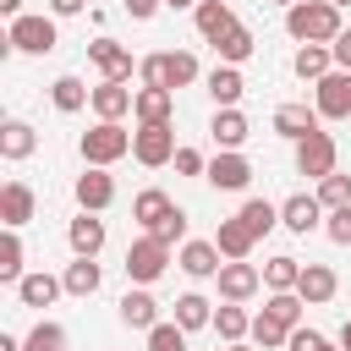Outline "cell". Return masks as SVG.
I'll return each instance as SVG.
<instances>
[{"label":"cell","instance_id":"obj_1","mask_svg":"<svg viewBox=\"0 0 351 351\" xmlns=\"http://www.w3.org/2000/svg\"><path fill=\"white\" fill-rule=\"evenodd\" d=\"M340 27H346L340 5H329V0H296V5H285V33L296 44H335Z\"/></svg>","mask_w":351,"mask_h":351},{"label":"cell","instance_id":"obj_2","mask_svg":"<svg viewBox=\"0 0 351 351\" xmlns=\"http://www.w3.org/2000/svg\"><path fill=\"white\" fill-rule=\"evenodd\" d=\"M137 77H143V88H186V82H197V55L192 49H165V55H143L137 60Z\"/></svg>","mask_w":351,"mask_h":351},{"label":"cell","instance_id":"obj_3","mask_svg":"<svg viewBox=\"0 0 351 351\" xmlns=\"http://www.w3.org/2000/svg\"><path fill=\"white\" fill-rule=\"evenodd\" d=\"M77 154H82V165H115V159H126L132 154V132L121 126V121H99L93 132H82L77 137Z\"/></svg>","mask_w":351,"mask_h":351},{"label":"cell","instance_id":"obj_4","mask_svg":"<svg viewBox=\"0 0 351 351\" xmlns=\"http://www.w3.org/2000/svg\"><path fill=\"white\" fill-rule=\"evenodd\" d=\"M121 269H126V280H132V285H154V280L170 269V241H159V236H148V230H143V236L126 247V263H121Z\"/></svg>","mask_w":351,"mask_h":351},{"label":"cell","instance_id":"obj_5","mask_svg":"<svg viewBox=\"0 0 351 351\" xmlns=\"http://www.w3.org/2000/svg\"><path fill=\"white\" fill-rule=\"evenodd\" d=\"M5 44L16 49V55H49L55 44H60V33H55V16H11V33H5Z\"/></svg>","mask_w":351,"mask_h":351},{"label":"cell","instance_id":"obj_6","mask_svg":"<svg viewBox=\"0 0 351 351\" xmlns=\"http://www.w3.org/2000/svg\"><path fill=\"white\" fill-rule=\"evenodd\" d=\"M132 159L148 165V170L170 165V159H176V132H170V121H159V126H137V132H132Z\"/></svg>","mask_w":351,"mask_h":351},{"label":"cell","instance_id":"obj_7","mask_svg":"<svg viewBox=\"0 0 351 351\" xmlns=\"http://www.w3.org/2000/svg\"><path fill=\"white\" fill-rule=\"evenodd\" d=\"M203 181H208L214 192H241V186L252 181V159H247L241 148H219V154L208 159V170H203Z\"/></svg>","mask_w":351,"mask_h":351},{"label":"cell","instance_id":"obj_8","mask_svg":"<svg viewBox=\"0 0 351 351\" xmlns=\"http://www.w3.org/2000/svg\"><path fill=\"white\" fill-rule=\"evenodd\" d=\"M318 93H313V104H318V115L324 121H351V71L346 66H335L329 77H318L313 82Z\"/></svg>","mask_w":351,"mask_h":351},{"label":"cell","instance_id":"obj_9","mask_svg":"<svg viewBox=\"0 0 351 351\" xmlns=\"http://www.w3.org/2000/svg\"><path fill=\"white\" fill-rule=\"evenodd\" d=\"M335 159H340V148H335V137L318 126V132H307L302 143H296V170L302 176H313V181H324L329 170H335Z\"/></svg>","mask_w":351,"mask_h":351},{"label":"cell","instance_id":"obj_10","mask_svg":"<svg viewBox=\"0 0 351 351\" xmlns=\"http://www.w3.org/2000/svg\"><path fill=\"white\" fill-rule=\"evenodd\" d=\"M77 208H88V214H104L110 203H115V176L104 170V165H88L82 176H77Z\"/></svg>","mask_w":351,"mask_h":351},{"label":"cell","instance_id":"obj_11","mask_svg":"<svg viewBox=\"0 0 351 351\" xmlns=\"http://www.w3.org/2000/svg\"><path fill=\"white\" fill-rule=\"evenodd\" d=\"M214 280H219V296H225V302H247V296H258L263 269L247 263V258H225V269H219Z\"/></svg>","mask_w":351,"mask_h":351},{"label":"cell","instance_id":"obj_12","mask_svg":"<svg viewBox=\"0 0 351 351\" xmlns=\"http://www.w3.org/2000/svg\"><path fill=\"white\" fill-rule=\"evenodd\" d=\"M324 214H329V208L318 203V192H313V197H307V192H296V197H285V203H280V225H285L291 236L318 230V225H324Z\"/></svg>","mask_w":351,"mask_h":351},{"label":"cell","instance_id":"obj_13","mask_svg":"<svg viewBox=\"0 0 351 351\" xmlns=\"http://www.w3.org/2000/svg\"><path fill=\"white\" fill-rule=\"evenodd\" d=\"M33 208H38V197H33L27 181H5V186H0V225H5V230H22V225L33 219Z\"/></svg>","mask_w":351,"mask_h":351},{"label":"cell","instance_id":"obj_14","mask_svg":"<svg viewBox=\"0 0 351 351\" xmlns=\"http://www.w3.org/2000/svg\"><path fill=\"white\" fill-rule=\"evenodd\" d=\"M176 263H181V274H192V280H214V274L225 269V252H219L214 241H181Z\"/></svg>","mask_w":351,"mask_h":351},{"label":"cell","instance_id":"obj_15","mask_svg":"<svg viewBox=\"0 0 351 351\" xmlns=\"http://www.w3.org/2000/svg\"><path fill=\"white\" fill-rule=\"evenodd\" d=\"M88 60H93L110 82H126V77H132V49L115 44V38H93V44H88Z\"/></svg>","mask_w":351,"mask_h":351},{"label":"cell","instance_id":"obj_16","mask_svg":"<svg viewBox=\"0 0 351 351\" xmlns=\"http://www.w3.org/2000/svg\"><path fill=\"white\" fill-rule=\"evenodd\" d=\"M132 104H137V88H126V82H99L93 88V115L99 121H121V115H132Z\"/></svg>","mask_w":351,"mask_h":351},{"label":"cell","instance_id":"obj_17","mask_svg":"<svg viewBox=\"0 0 351 351\" xmlns=\"http://www.w3.org/2000/svg\"><path fill=\"white\" fill-rule=\"evenodd\" d=\"M66 241H71V252H77V258H99V252H104V219L82 208V214L66 225Z\"/></svg>","mask_w":351,"mask_h":351},{"label":"cell","instance_id":"obj_18","mask_svg":"<svg viewBox=\"0 0 351 351\" xmlns=\"http://www.w3.org/2000/svg\"><path fill=\"white\" fill-rule=\"evenodd\" d=\"M340 291V280H335V269L329 263H302V280H296V296L307 302V307H324L329 296Z\"/></svg>","mask_w":351,"mask_h":351},{"label":"cell","instance_id":"obj_19","mask_svg":"<svg viewBox=\"0 0 351 351\" xmlns=\"http://www.w3.org/2000/svg\"><path fill=\"white\" fill-rule=\"evenodd\" d=\"M192 22H197V33L214 44V38H225V33L236 27V11H230V0H197V5H192Z\"/></svg>","mask_w":351,"mask_h":351},{"label":"cell","instance_id":"obj_20","mask_svg":"<svg viewBox=\"0 0 351 351\" xmlns=\"http://www.w3.org/2000/svg\"><path fill=\"white\" fill-rule=\"evenodd\" d=\"M318 121H324L318 104H280V110H274V132L291 137V143H302L307 132H318Z\"/></svg>","mask_w":351,"mask_h":351},{"label":"cell","instance_id":"obj_21","mask_svg":"<svg viewBox=\"0 0 351 351\" xmlns=\"http://www.w3.org/2000/svg\"><path fill=\"white\" fill-rule=\"evenodd\" d=\"M115 313H121V324H126V329H143V335H148V329L159 324V302L148 296V285H137V291H126Z\"/></svg>","mask_w":351,"mask_h":351},{"label":"cell","instance_id":"obj_22","mask_svg":"<svg viewBox=\"0 0 351 351\" xmlns=\"http://www.w3.org/2000/svg\"><path fill=\"white\" fill-rule=\"evenodd\" d=\"M203 88H208L214 110H225V104H236V99L247 93V77H241V66H225V60H219V66L208 71V82H203Z\"/></svg>","mask_w":351,"mask_h":351},{"label":"cell","instance_id":"obj_23","mask_svg":"<svg viewBox=\"0 0 351 351\" xmlns=\"http://www.w3.org/2000/svg\"><path fill=\"white\" fill-rule=\"evenodd\" d=\"M208 137H214L219 148H241V143L252 137V126H247V115H241L236 104H225V110H214V121H208Z\"/></svg>","mask_w":351,"mask_h":351},{"label":"cell","instance_id":"obj_24","mask_svg":"<svg viewBox=\"0 0 351 351\" xmlns=\"http://www.w3.org/2000/svg\"><path fill=\"white\" fill-rule=\"evenodd\" d=\"M60 291H66V280H55V274H44V269H33V274L16 280V302H22V307H49Z\"/></svg>","mask_w":351,"mask_h":351},{"label":"cell","instance_id":"obj_25","mask_svg":"<svg viewBox=\"0 0 351 351\" xmlns=\"http://www.w3.org/2000/svg\"><path fill=\"white\" fill-rule=\"evenodd\" d=\"M291 71H296L302 82H318V77L335 71V49H329V44H302V49L291 55Z\"/></svg>","mask_w":351,"mask_h":351},{"label":"cell","instance_id":"obj_26","mask_svg":"<svg viewBox=\"0 0 351 351\" xmlns=\"http://www.w3.org/2000/svg\"><path fill=\"white\" fill-rule=\"evenodd\" d=\"M170 110H176L170 88H137V104H132L137 126H159V121H170Z\"/></svg>","mask_w":351,"mask_h":351},{"label":"cell","instance_id":"obj_27","mask_svg":"<svg viewBox=\"0 0 351 351\" xmlns=\"http://www.w3.org/2000/svg\"><path fill=\"white\" fill-rule=\"evenodd\" d=\"M49 99H55V110H60V115H77L82 104H93V88H88L82 77H71V71H66V77H55V82H49Z\"/></svg>","mask_w":351,"mask_h":351},{"label":"cell","instance_id":"obj_28","mask_svg":"<svg viewBox=\"0 0 351 351\" xmlns=\"http://www.w3.org/2000/svg\"><path fill=\"white\" fill-rule=\"evenodd\" d=\"M214 247L225 252V258H252V247H258V236L241 225V219H219V230H214Z\"/></svg>","mask_w":351,"mask_h":351},{"label":"cell","instance_id":"obj_29","mask_svg":"<svg viewBox=\"0 0 351 351\" xmlns=\"http://www.w3.org/2000/svg\"><path fill=\"white\" fill-rule=\"evenodd\" d=\"M176 324L192 335V329H214V302L208 296H197V291H186V296H176Z\"/></svg>","mask_w":351,"mask_h":351},{"label":"cell","instance_id":"obj_30","mask_svg":"<svg viewBox=\"0 0 351 351\" xmlns=\"http://www.w3.org/2000/svg\"><path fill=\"white\" fill-rule=\"evenodd\" d=\"M252 49H258V38H252V27H230L225 38H214V55L225 60V66H241V60H252Z\"/></svg>","mask_w":351,"mask_h":351},{"label":"cell","instance_id":"obj_31","mask_svg":"<svg viewBox=\"0 0 351 351\" xmlns=\"http://www.w3.org/2000/svg\"><path fill=\"white\" fill-rule=\"evenodd\" d=\"M33 148H38V132H33L27 121H5V126H0V154H5L11 165H16V159H27Z\"/></svg>","mask_w":351,"mask_h":351},{"label":"cell","instance_id":"obj_32","mask_svg":"<svg viewBox=\"0 0 351 351\" xmlns=\"http://www.w3.org/2000/svg\"><path fill=\"white\" fill-rule=\"evenodd\" d=\"M170 208H176V203H170V197H165L159 186H143V192L132 197V219H137L143 230H154V225H159V219H165Z\"/></svg>","mask_w":351,"mask_h":351},{"label":"cell","instance_id":"obj_33","mask_svg":"<svg viewBox=\"0 0 351 351\" xmlns=\"http://www.w3.org/2000/svg\"><path fill=\"white\" fill-rule=\"evenodd\" d=\"M27 274V247H22V230H5L0 236V280L5 285H16Z\"/></svg>","mask_w":351,"mask_h":351},{"label":"cell","instance_id":"obj_34","mask_svg":"<svg viewBox=\"0 0 351 351\" xmlns=\"http://www.w3.org/2000/svg\"><path fill=\"white\" fill-rule=\"evenodd\" d=\"M66 296H93L99 285H104V269L93 263V258H77V263H66Z\"/></svg>","mask_w":351,"mask_h":351},{"label":"cell","instance_id":"obj_35","mask_svg":"<svg viewBox=\"0 0 351 351\" xmlns=\"http://www.w3.org/2000/svg\"><path fill=\"white\" fill-rule=\"evenodd\" d=\"M214 335L230 346V340H247L252 335V318H247V307L241 302H225V307H214Z\"/></svg>","mask_w":351,"mask_h":351},{"label":"cell","instance_id":"obj_36","mask_svg":"<svg viewBox=\"0 0 351 351\" xmlns=\"http://www.w3.org/2000/svg\"><path fill=\"white\" fill-rule=\"evenodd\" d=\"M236 219H241V225H247V230H252V236H269V230H274V225H280V208H274V203H269V197H247V203H241V214H236Z\"/></svg>","mask_w":351,"mask_h":351},{"label":"cell","instance_id":"obj_37","mask_svg":"<svg viewBox=\"0 0 351 351\" xmlns=\"http://www.w3.org/2000/svg\"><path fill=\"white\" fill-rule=\"evenodd\" d=\"M296 280H302V263H296L291 252H280V258L263 263V285H269V291H296Z\"/></svg>","mask_w":351,"mask_h":351},{"label":"cell","instance_id":"obj_38","mask_svg":"<svg viewBox=\"0 0 351 351\" xmlns=\"http://www.w3.org/2000/svg\"><path fill=\"white\" fill-rule=\"evenodd\" d=\"M302 307H307V302H302L296 291H269V302H263V313H269V318H280L285 329H296V324H302Z\"/></svg>","mask_w":351,"mask_h":351},{"label":"cell","instance_id":"obj_39","mask_svg":"<svg viewBox=\"0 0 351 351\" xmlns=\"http://www.w3.org/2000/svg\"><path fill=\"white\" fill-rule=\"evenodd\" d=\"M22 351H66V329L55 318H38L27 329V340H22Z\"/></svg>","mask_w":351,"mask_h":351},{"label":"cell","instance_id":"obj_40","mask_svg":"<svg viewBox=\"0 0 351 351\" xmlns=\"http://www.w3.org/2000/svg\"><path fill=\"white\" fill-rule=\"evenodd\" d=\"M285 340H291V329H285L280 318H269V313H258V318H252V346L274 351V346H285Z\"/></svg>","mask_w":351,"mask_h":351},{"label":"cell","instance_id":"obj_41","mask_svg":"<svg viewBox=\"0 0 351 351\" xmlns=\"http://www.w3.org/2000/svg\"><path fill=\"white\" fill-rule=\"evenodd\" d=\"M318 203H324V208H340V203H351V176L329 170V176L318 181Z\"/></svg>","mask_w":351,"mask_h":351},{"label":"cell","instance_id":"obj_42","mask_svg":"<svg viewBox=\"0 0 351 351\" xmlns=\"http://www.w3.org/2000/svg\"><path fill=\"white\" fill-rule=\"evenodd\" d=\"M324 236H329L335 247H351V203H340V208L324 214Z\"/></svg>","mask_w":351,"mask_h":351},{"label":"cell","instance_id":"obj_43","mask_svg":"<svg viewBox=\"0 0 351 351\" xmlns=\"http://www.w3.org/2000/svg\"><path fill=\"white\" fill-rule=\"evenodd\" d=\"M148 351H186V329L181 324H154L148 329Z\"/></svg>","mask_w":351,"mask_h":351},{"label":"cell","instance_id":"obj_44","mask_svg":"<svg viewBox=\"0 0 351 351\" xmlns=\"http://www.w3.org/2000/svg\"><path fill=\"white\" fill-rule=\"evenodd\" d=\"M148 236H159V241H170V247H176V241H186V208H170Z\"/></svg>","mask_w":351,"mask_h":351},{"label":"cell","instance_id":"obj_45","mask_svg":"<svg viewBox=\"0 0 351 351\" xmlns=\"http://www.w3.org/2000/svg\"><path fill=\"white\" fill-rule=\"evenodd\" d=\"M324 346H329V335H318V329H307V324H296L291 340H285V351H324Z\"/></svg>","mask_w":351,"mask_h":351},{"label":"cell","instance_id":"obj_46","mask_svg":"<svg viewBox=\"0 0 351 351\" xmlns=\"http://www.w3.org/2000/svg\"><path fill=\"white\" fill-rule=\"evenodd\" d=\"M170 165H176V170H181V176H203V170H208V165H203V154H197V148H176V159H170Z\"/></svg>","mask_w":351,"mask_h":351},{"label":"cell","instance_id":"obj_47","mask_svg":"<svg viewBox=\"0 0 351 351\" xmlns=\"http://www.w3.org/2000/svg\"><path fill=\"white\" fill-rule=\"evenodd\" d=\"M329 49H335V66H346V71H351V27H340Z\"/></svg>","mask_w":351,"mask_h":351},{"label":"cell","instance_id":"obj_48","mask_svg":"<svg viewBox=\"0 0 351 351\" xmlns=\"http://www.w3.org/2000/svg\"><path fill=\"white\" fill-rule=\"evenodd\" d=\"M165 0H126V16H137V22H148L154 11H159Z\"/></svg>","mask_w":351,"mask_h":351},{"label":"cell","instance_id":"obj_49","mask_svg":"<svg viewBox=\"0 0 351 351\" xmlns=\"http://www.w3.org/2000/svg\"><path fill=\"white\" fill-rule=\"evenodd\" d=\"M88 0H49V16H77Z\"/></svg>","mask_w":351,"mask_h":351},{"label":"cell","instance_id":"obj_50","mask_svg":"<svg viewBox=\"0 0 351 351\" xmlns=\"http://www.w3.org/2000/svg\"><path fill=\"white\" fill-rule=\"evenodd\" d=\"M0 16H22V0H0Z\"/></svg>","mask_w":351,"mask_h":351},{"label":"cell","instance_id":"obj_51","mask_svg":"<svg viewBox=\"0 0 351 351\" xmlns=\"http://www.w3.org/2000/svg\"><path fill=\"white\" fill-rule=\"evenodd\" d=\"M0 351H22V340L16 335H0Z\"/></svg>","mask_w":351,"mask_h":351},{"label":"cell","instance_id":"obj_52","mask_svg":"<svg viewBox=\"0 0 351 351\" xmlns=\"http://www.w3.org/2000/svg\"><path fill=\"white\" fill-rule=\"evenodd\" d=\"M340 351H351V318L340 324Z\"/></svg>","mask_w":351,"mask_h":351},{"label":"cell","instance_id":"obj_53","mask_svg":"<svg viewBox=\"0 0 351 351\" xmlns=\"http://www.w3.org/2000/svg\"><path fill=\"white\" fill-rule=\"evenodd\" d=\"M225 351H252V346H247V340H230V346H225Z\"/></svg>","mask_w":351,"mask_h":351},{"label":"cell","instance_id":"obj_54","mask_svg":"<svg viewBox=\"0 0 351 351\" xmlns=\"http://www.w3.org/2000/svg\"><path fill=\"white\" fill-rule=\"evenodd\" d=\"M165 5H176V11H181V5H197V0H165Z\"/></svg>","mask_w":351,"mask_h":351},{"label":"cell","instance_id":"obj_55","mask_svg":"<svg viewBox=\"0 0 351 351\" xmlns=\"http://www.w3.org/2000/svg\"><path fill=\"white\" fill-rule=\"evenodd\" d=\"M329 5H340V11H346V5H351V0H329Z\"/></svg>","mask_w":351,"mask_h":351},{"label":"cell","instance_id":"obj_56","mask_svg":"<svg viewBox=\"0 0 351 351\" xmlns=\"http://www.w3.org/2000/svg\"><path fill=\"white\" fill-rule=\"evenodd\" d=\"M274 5H296V0H274Z\"/></svg>","mask_w":351,"mask_h":351}]
</instances>
